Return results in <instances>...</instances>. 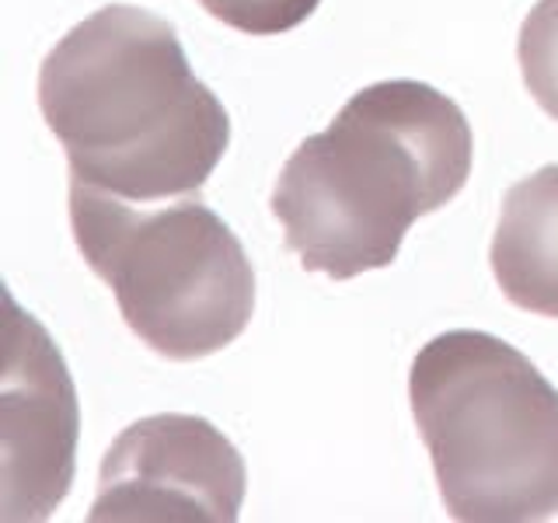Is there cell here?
I'll return each instance as SVG.
<instances>
[{
    "label": "cell",
    "instance_id": "cell-5",
    "mask_svg": "<svg viewBox=\"0 0 558 523\" xmlns=\"http://www.w3.org/2000/svg\"><path fill=\"white\" fill-rule=\"evenodd\" d=\"M248 488L238 447L199 415H150L105 453L95 523H234Z\"/></svg>",
    "mask_w": 558,
    "mask_h": 523
},
{
    "label": "cell",
    "instance_id": "cell-2",
    "mask_svg": "<svg viewBox=\"0 0 558 523\" xmlns=\"http://www.w3.org/2000/svg\"><path fill=\"white\" fill-rule=\"evenodd\" d=\"M471 150L468 119L444 92L423 81L371 84L290 154L272 217L307 272L345 283L391 266L409 227L458 196Z\"/></svg>",
    "mask_w": 558,
    "mask_h": 523
},
{
    "label": "cell",
    "instance_id": "cell-1",
    "mask_svg": "<svg viewBox=\"0 0 558 523\" xmlns=\"http://www.w3.org/2000/svg\"><path fill=\"white\" fill-rule=\"evenodd\" d=\"M39 109L70 161V182L130 203L199 196L231 144L220 98L196 81L174 28L109 4L49 49Z\"/></svg>",
    "mask_w": 558,
    "mask_h": 523
},
{
    "label": "cell",
    "instance_id": "cell-7",
    "mask_svg": "<svg viewBox=\"0 0 558 523\" xmlns=\"http://www.w3.org/2000/svg\"><path fill=\"white\" fill-rule=\"evenodd\" d=\"M488 258L506 301L558 318V165H545L506 192Z\"/></svg>",
    "mask_w": 558,
    "mask_h": 523
},
{
    "label": "cell",
    "instance_id": "cell-8",
    "mask_svg": "<svg viewBox=\"0 0 558 523\" xmlns=\"http://www.w3.org/2000/svg\"><path fill=\"white\" fill-rule=\"evenodd\" d=\"M517 60L527 92L558 122V0H537L523 17Z\"/></svg>",
    "mask_w": 558,
    "mask_h": 523
},
{
    "label": "cell",
    "instance_id": "cell-4",
    "mask_svg": "<svg viewBox=\"0 0 558 523\" xmlns=\"http://www.w3.org/2000/svg\"><path fill=\"white\" fill-rule=\"evenodd\" d=\"M74 241L122 321L157 356L189 363L231 345L255 314V269L244 244L199 196L130 206L70 182Z\"/></svg>",
    "mask_w": 558,
    "mask_h": 523
},
{
    "label": "cell",
    "instance_id": "cell-3",
    "mask_svg": "<svg viewBox=\"0 0 558 523\" xmlns=\"http://www.w3.org/2000/svg\"><path fill=\"white\" fill-rule=\"evenodd\" d=\"M418 436L453 520L531 523L558 513V388L488 331H447L409 374Z\"/></svg>",
    "mask_w": 558,
    "mask_h": 523
},
{
    "label": "cell",
    "instance_id": "cell-6",
    "mask_svg": "<svg viewBox=\"0 0 558 523\" xmlns=\"http://www.w3.org/2000/svg\"><path fill=\"white\" fill-rule=\"evenodd\" d=\"M4 520H46L66 499L77 453V394L49 331L8 301Z\"/></svg>",
    "mask_w": 558,
    "mask_h": 523
},
{
    "label": "cell",
    "instance_id": "cell-9",
    "mask_svg": "<svg viewBox=\"0 0 558 523\" xmlns=\"http://www.w3.org/2000/svg\"><path fill=\"white\" fill-rule=\"evenodd\" d=\"M206 14L244 35H283L318 11L322 0H199Z\"/></svg>",
    "mask_w": 558,
    "mask_h": 523
}]
</instances>
